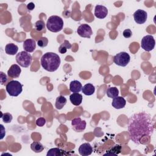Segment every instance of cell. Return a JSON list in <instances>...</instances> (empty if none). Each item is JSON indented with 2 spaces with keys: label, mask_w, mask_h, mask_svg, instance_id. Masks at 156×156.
Masks as SVG:
<instances>
[{
  "label": "cell",
  "mask_w": 156,
  "mask_h": 156,
  "mask_svg": "<svg viewBox=\"0 0 156 156\" xmlns=\"http://www.w3.org/2000/svg\"><path fill=\"white\" fill-rule=\"evenodd\" d=\"M60 58L58 55L54 52H46L41 57V66L49 72L55 71L60 65Z\"/></svg>",
  "instance_id": "obj_2"
},
{
  "label": "cell",
  "mask_w": 156,
  "mask_h": 156,
  "mask_svg": "<svg viewBox=\"0 0 156 156\" xmlns=\"http://www.w3.org/2000/svg\"><path fill=\"white\" fill-rule=\"evenodd\" d=\"M68 154L63 150L58 148V147H54L50 149L46 155L47 156H61L64 155H67Z\"/></svg>",
  "instance_id": "obj_18"
},
{
  "label": "cell",
  "mask_w": 156,
  "mask_h": 156,
  "mask_svg": "<svg viewBox=\"0 0 156 156\" xmlns=\"http://www.w3.org/2000/svg\"><path fill=\"white\" fill-rule=\"evenodd\" d=\"M36 48L35 41L32 38L26 39L23 42V48L27 52H32Z\"/></svg>",
  "instance_id": "obj_15"
},
{
  "label": "cell",
  "mask_w": 156,
  "mask_h": 156,
  "mask_svg": "<svg viewBox=\"0 0 156 156\" xmlns=\"http://www.w3.org/2000/svg\"><path fill=\"white\" fill-rule=\"evenodd\" d=\"M108 10L106 7L102 5H97L94 9V15L96 18L103 19L107 16Z\"/></svg>",
  "instance_id": "obj_11"
},
{
  "label": "cell",
  "mask_w": 156,
  "mask_h": 156,
  "mask_svg": "<svg viewBox=\"0 0 156 156\" xmlns=\"http://www.w3.org/2000/svg\"><path fill=\"white\" fill-rule=\"evenodd\" d=\"M46 27L51 32H58L63 29V21L62 18L58 16H51L47 20Z\"/></svg>",
  "instance_id": "obj_3"
},
{
  "label": "cell",
  "mask_w": 156,
  "mask_h": 156,
  "mask_svg": "<svg viewBox=\"0 0 156 156\" xmlns=\"http://www.w3.org/2000/svg\"><path fill=\"white\" fill-rule=\"evenodd\" d=\"M30 148L34 152L39 153L43 151L44 146L40 142H33L30 144Z\"/></svg>",
  "instance_id": "obj_25"
},
{
  "label": "cell",
  "mask_w": 156,
  "mask_h": 156,
  "mask_svg": "<svg viewBox=\"0 0 156 156\" xmlns=\"http://www.w3.org/2000/svg\"><path fill=\"white\" fill-rule=\"evenodd\" d=\"M1 118L4 123H10L13 119V116L10 113H1Z\"/></svg>",
  "instance_id": "obj_27"
},
{
  "label": "cell",
  "mask_w": 156,
  "mask_h": 156,
  "mask_svg": "<svg viewBox=\"0 0 156 156\" xmlns=\"http://www.w3.org/2000/svg\"><path fill=\"white\" fill-rule=\"evenodd\" d=\"M1 140H2L4 138L5 134V129H4V126H3V125L1 124Z\"/></svg>",
  "instance_id": "obj_33"
},
{
  "label": "cell",
  "mask_w": 156,
  "mask_h": 156,
  "mask_svg": "<svg viewBox=\"0 0 156 156\" xmlns=\"http://www.w3.org/2000/svg\"><path fill=\"white\" fill-rule=\"evenodd\" d=\"M67 100L66 98L63 96H59L56 98L55 107L58 110H61L66 104Z\"/></svg>",
  "instance_id": "obj_22"
},
{
  "label": "cell",
  "mask_w": 156,
  "mask_h": 156,
  "mask_svg": "<svg viewBox=\"0 0 156 156\" xmlns=\"http://www.w3.org/2000/svg\"><path fill=\"white\" fill-rule=\"evenodd\" d=\"M18 47L13 43H9L5 47V51L8 55H13L17 53Z\"/></svg>",
  "instance_id": "obj_19"
},
{
  "label": "cell",
  "mask_w": 156,
  "mask_h": 156,
  "mask_svg": "<svg viewBox=\"0 0 156 156\" xmlns=\"http://www.w3.org/2000/svg\"><path fill=\"white\" fill-rule=\"evenodd\" d=\"M127 130L130 140L134 143L140 144L143 136H150L154 133V127L151 116L146 112L133 114L128 120Z\"/></svg>",
  "instance_id": "obj_1"
},
{
  "label": "cell",
  "mask_w": 156,
  "mask_h": 156,
  "mask_svg": "<svg viewBox=\"0 0 156 156\" xmlns=\"http://www.w3.org/2000/svg\"><path fill=\"white\" fill-rule=\"evenodd\" d=\"M130 57L126 52H121L113 57V62L120 66H126L129 63Z\"/></svg>",
  "instance_id": "obj_6"
},
{
  "label": "cell",
  "mask_w": 156,
  "mask_h": 156,
  "mask_svg": "<svg viewBox=\"0 0 156 156\" xmlns=\"http://www.w3.org/2000/svg\"><path fill=\"white\" fill-rule=\"evenodd\" d=\"M106 94L108 98H114L118 96L119 90L116 87H109L106 91Z\"/></svg>",
  "instance_id": "obj_24"
},
{
  "label": "cell",
  "mask_w": 156,
  "mask_h": 156,
  "mask_svg": "<svg viewBox=\"0 0 156 156\" xmlns=\"http://www.w3.org/2000/svg\"><path fill=\"white\" fill-rule=\"evenodd\" d=\"M155 41L154 37L150 35L143 37L141 41V47L147 52L153 50L155 47Z\"/></svg>",
  "instance_id": "obj_7"
},
{
  "label": "cell",
  "mask_w": 156,
  "mask_h": 156,
  "mask_svg": "<svg viewBox=\"0 0 156 156\" xmlns=\"http://www.w3.org/2000/svg\"><path fill=\"white\" fill-rule=\"evenodd\" d=\"M121 146L119 144H116L113 146L109 150L107 151V152L104 154V155H116L121 153Z\"/></svg>",
  "instance_id": "obj_21"
},
{
  "label": "cell",
  "mask_w": 156,
  "mask_h": 156,
  "mask_svg": "<svg viewBox=\"0 0 156 156\" xmlns=\"http://www.w3.org/2000/svg\"><path fill=\"white\" fill-rule=\"evenodd\" d=\"M45 28V24L43 20H38L35 23V29L37 32H42Z\"/></svg>",
  "instance_id": "obj_26"
},
{
  "label": "cell",
  "mask_w": 156,
  "mask_h": 156,
  "mask_svg": "<svg viewBox=\"0 0 156 156\" xmlns=\"http://www.w3.org/2000/svg\"><path fill=\"white\" fill-rule=\"evenodd\" d=\"M21 72V69L20 67L16 64H13L9 69L7 75L12 78H17L20 76Z\"/></svg>",
  "instance_id": "obj_14"
},
{
  "label": "cell",
  "mask_w": 156,
  "mask_h": 156,
  "mask_svg": "<svg viewBox=\"0 0 156 156\" xmlns=\"http://www.w3.org/2000/svg\"><path fill=\"white\" fill-rule=\"evenodd\" d=\"M48 40L46 37H41L37 41L38 46L41 47V48L46 47L48 45Z\"/></svg>",
  "instance_id": "obj_28"
},
{
  "label": "cell",
  "mask_w": 156,
  "mask_h": 156,
  "mask_svg": "<svg viewBox=\"0 0 156 156\" xmlns=\"http://www.w3.org/2000/svg\"><path fill=\"white\" fill-rule=\"evenodd\" d=\"M122 35H123L124 37H125L126 38H129L131 37L132 35V30L129 29H127L123 31Z\"/></svg>",
  "instance_id": "obj_30"
},
{
  "label": "cell",
  "mask_w": 156,
  "mask_h": 156,
  "mask_svg": "<svg viewBox=\"0 0 156 156\" xmlns=\"http://www.w3.org/2000/svg\"><path fill=\"white\" fill-rule=\"evenodd\" d=\"M126 104V101L121 96H116L113 98L112 105L116 109H121L125 107Z\"/></svg>",
  "instance_id": "obj_13"
},
{
  "label": "cell",
  "mask_w": 156,
  "mask_h": 156,
  "mask_svg": "<svg viewBox=\"0 0 156 156\" xmlns=\"http://www.w3.org/2000/svg\"><path fill=\"white\" fill-rule=\"evenodd\" d=\"M82 83L77 80L71 81L69 84V90L73 93H79L82 90Z\"/></svg>",
  "instance_id": "obj_17"
},
{
  "label": "cell",
  "mask_w": 156,
  "mask_h": 156,
  "mask_svg": "<svg viewBox=\"0 0 156 156\" xmlns=\"http://www.w3.org/2000/svg\"><path fill=\"white\" fill-rule=\"evenodd\" d=\"M71 125L74 131L80 132L85 129L87 123L85 120H82L80 117H77L71 121Z\"/></svg>",
  "instance_id": "obj_9"
},
{
  "label": "cell",
  "mask_w": 156,
  "mask_h": 156,
  "mask_svg": "<svg viewBox=\"0 0 156 156\" xmlns=\"http://www.w3.org/2000/svg\"><path fill=\"white\" fill-rule=\"evenodd\" d=\"M46 121L45 118H44L43 117H40L36 120L35 123H36L37 126H38L39 127H42L46 124Z\"/></svg>",
  "instance_id": "obj_29"
},
{
  "label": "cell",
  "mask_w": 156,
  "mask_h": 156,
  "mask_svg": "<svg viewBox=\"0 0 156 156\" xmlns=\"http://www.w3.org/2000/svg\"><path fill=\"white\" fill-rule=\"evenodd\" d=\"M35 8V4L33 2H29L27 5V9L28 10H32L34 9Z\"/></svg>",
  "instance_id": "obj_32"
},
{
  "label": "cell",
  "mask_w": 156,
  "mask_h": 156,
  "mask_svg": "<svg viewBox=\"0 0 156 156\" xmlns=\"http://www.w3.org/2000/svg\"><path fill=\"white\" fill-rule=\"evenodd\" d=\"M94 91L95 87L91 83H87L83 87H82V93L87 96L92 95L94 93Z\"/></svg>",
  "instance_id": "obj_20"
},
{
  "label": "cell",
  "mask_w": 156,
  "mask_h": 156,
  "mask_svg": "<svg viewBox=\"0 0 156 156\" xmlns=\"http://www.w3.org/2000/svg\"><path fill=\"white\" fill-rule=\"evenodd\" d=\"M82 94L78 93H74L71 94L69 96V99L71 102L76 106L79 105L82 101Z\"/></svg>",
  "instance_id": "obj_16"
},
{
  "label": "cell",
  "mask_w": 156,
  "mask_h": 156,
  "mask_svg": "<svg viewBox=\"0 0 156 156\" xmlns=\"http://www.w3.org/2000/svg\"><path fill=\"white\" fill-rule=\"evenodd\" d=\"M77 32L79 36L88 38H90L93 34V31L91 27L87 24H82L80 25L77 28Z\"/></svg>",
  "instance_id": "obj_8"
},
{
  "label": "cell",
  "mask_w": 156,
  "mask_h": 156,
  "mask_svg": "<svg viewBox=\"0 0 156 156\" xmlns=\"http://www.w3.org/2000/svg\"><path fill=\"white\" fill-rule=\"evenodd\" d=\"M8 94L11 96H18L23 91V85L18 80H11L5 86Z\"/></svg>",
  "instance_id": "obj_4"
},
{
  "label": "cell",
  "mask_w": 156,
  "mask_h": 156,
  "mask_svg": "<svg viewBox=\"0 0 156 156\" xmlns=\"http://www.w3.org/2000/svg\"><path fill=\"white\" fill-rule=\"evenodd\" d=\"M15 58L17 63L23 68L29 67L31 65L32 61V55L25 51L18 53Z\"/></svg>",
  "instance_id": "obj_5"
},
{
  "label": "cell",
  "mask_w": 156,
  "mask_h": 156,
  "mask_svg": "<svg viewBox=\"0 0 156 156\" xmlns=\"http://www.w3.org/2000/svg\"><path fill=\"white\" fill-rule=\"evenodd\" d=\"M1 74V83L2 85H4L7 80V77L5 74H4L3 72H0Z\"/></svg>",
  "instance_id": "obj_31"
},
{
  "label": "cell",
  "mask_w": 156,
  "mask_h": 156,
  "mask_svg": "<svg viewBox=\"0 0 156 156\" xmlns=\"http://www.w3.org/2000/svg\"><path fill=\"white\" fill-rule=\"evenodd\" d=\"M93 152V147L88 143H83L79 147V153L82 156H87L91 154Z\"/></svg>",
  "instance_id": "obj_12"
},
{
  "label": "cell",
  "mask_w": 156,
  "mask_h": 156,
  "mask_svg": "<svg viewBox=\"0 0 156 156\" xmlns=\"http://www.w3.org/2000/svg\"><path fill=\"white\" fill-rule=\"evenodd\" d=\"M133 18L136 23L142 24L146 21L147 18V13L143 10L138 9L134 12Z\"/></svg>",
  "instance_id": "obj_10"
},
{
  "label": "cell",
  "mask_w": 156,
  "mask_h": 156,
  "mask_svg": "<svg viewBox=\"0 0 156 156\" xmlns=\"http://www.w3.org/2000/svg\"><path fill=\"white\" fill-rule=\"evenodd\" d=\"M71 46H72L71 44H70V43L68 40H65L59 46L58 52L60 54H65L66 52L68 49H69L71 48Z\"/></svg>",
  "instance_id": "obj_23"
}]
</instances>
